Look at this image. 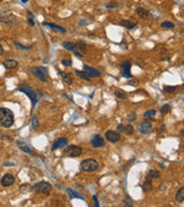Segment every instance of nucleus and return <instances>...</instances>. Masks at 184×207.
<instances>
[{
  "label": "nucleus",
  "mask_w": 184,
  "mask_h": 207,
  "mask_svg": "<svg viewBox=\"0 0 184 207\" xmlns=\"http://www.w3.org/2000/svg\"><path fill=\"white\" fill-rule=\"evenodd\" d=\"M170 106L169 105H164L161 108H160V113L162 114V115H165V114H167V113H169L170 112Z\"/></svg>",
  "instance_id": "7c9ffc66"
},
{
  "label": "nucleus",
  "mask_w": 184,
  "mask_h": 207,
  "mask_svg": "<svg viewBox=\"0 0 184 207\" xmlns=\"http://www.w3.org/2000/svg\"><path fill=\"white\" fill-rule=\"evenodd\" d=\"M62 46H63L66 50H68V51H70V52H74V54H75L77 58H83V54H81V53L77 51L76 45L73 44V43H70V41H63Z\"/></svg>",
  "instance_id": "ddd939ff"
},
{
  "label": "nucleus",
  "mask_w": 184,
  "mask_h": 207,
  "mask_svg": "<svg viewBox=\"0 0 184 207\" xmlns=\"http://www.w3.org/2000/svg\"><path fill=\"white\" fill-rule=\"evenodd\" d=\"M14 113L8 108H0V126L4 128H11L14 124Z\"/></svg>",
  "instance_id": "f257e3e1"
},
{
  "label": "nucleus",
  "mask_w": 184,
  "mask_h": 207,
  "mask_svg": "<svg viewBox=\"0 0 184 207\" xmlns=\"http://www.w3.org/2000/svg\"><path fill=\"white\" fill-rule=\"evenodd\" d=\"M121 68H122V76L126 77V78H131L132 76L130 74V68H131V62L130 61H123L122 65H121Z\"/></svg>",
  "instance_id": "4468645a"
},
{
  "label": "nucleus",
  "mask_w": 184,
  "mask_h": 207,
  "mask_svg": "<svg viewBox=\"0 0 184 207\" xmlns=\"http://www.w3.org/2000/svg\"><path fill=\"white\" fill-rule=\"evenodd\" d=\"M43 25H44V27H48V28H51L52 30H55V31H58V32H61V34L66 32V29H65V28H62V27H60V25H56V24H53V23L43 22Z\"/></svg>",
  "instance_id": "dca6fc26"
},
{
  "label": "nucleus",
  "mask_w": 184,
  "mask_h": 207,
  "mask_svg": "<svg viewBox=\"0 0 184 207\" xmlns=\"http://www.w3.org/2000/svg\"><path fill=\"white\" fill-rule=\"evenodd\" d=\"M53 1H60V0H53Z\"/></svg>",
  "instance_id": "49530a36"
},
{
  "label": "nucleus",
  "mask_w": 184,
  "mask_h": 207,
  "mask_svg": "<svg viewBox=\"0 0 184 207\" xmlns=\"http://www.w3.org/2000/svg\"><path fill=\"white\" fill-rule=\"evenodd\" d=\"M31 123H32V128L34 129H38V126H39V123H38V119H37V116H32V119H31Z\"/></svg>",
  "instance_id": "72a5a7b5"
},
{
  "label": "nucleus",
  "mask_w": 184,
  "mask_h": 207,
  "mask_svg": "<svg viewBox=\"0 0 184 207\" xmlns=\"http://www.w3.org/2000/svg\"><path fill=\"white\" fill-rule=\"evenodd\" d=\"M18 145L20 146V149L22 151H24V152H27V153H30L31 152V150L29 149V146H27L25 144H23L22 142H18Z\"/></svg>",
  "instance_id": "c756f323"
},
{
  "label": "nucleus",
  "mask_w": 184,
  "mask_h": 207,
  "mask_svg": "<svg viewBox=\"0 0 184 207\" xmlns=\"http://www.w3.org/2000/svg\"><path fill=\"white\" fill-rule=\"evenodd\" d=\"M4 67L6 68V69H15L16 67H18V62L16 60H13V59H9V60H6V61H4Z\"/></svg>",
  "instance_id": "f3484780"
},
{
  "label": "nucleus",
  "mask_w": 184,
  "mask_h": 207,
  "mask_svg": "<svg viewBox=\"0 0 184 207\" xmlns=\"http://www.w3.org/2000/svg\"><path fill=\"white\" fill-rule=\"evenodd\" d=\"M67 192H68V196L74 199V198H78V199H83L84 200V197L82 196V194H79L78 192H76V191H74L73 189H67Z\"/></svg>",
  "instance_id": "5701e85b"
},
{
  "label": "nucleus",
  "mask_w": 184,
  "mask_h": 207,
  "mask_svg": "<svg viewBox=\"0 0 184 207\" xmlns=\"http://www.w3.org/2000/svg\"><path fill=\"white\" fill-rule=\"evenodd\" d=\"M155 113H157V111H155V109H150V111H147V112L144 113V117H145V119L153 117V116L155 115Z\"/></svg>",
  "instance_id": "2f4dec72"
},
{
  "label": "nucleus",
  "mask_w": 184,
  "mask_h": 207,
  "mask_svg": "<svg viewBox=\"0 0 184 207\" xmlns=\"http://www.w3.org/2000/svg\"><path fill=\"white\" fill-rule=\"evenodd\" d=\"M92 198H93V200H94V206L99 207V201H98V199H97V196H93Z\"/></svg>",
  "instance_id": "a19ab883"
},
{
  "label": "nucleus",
  "mask_w": 184,
  "mask_h": 207,
  "mask_svg": "<svg viewBox=\"0 0 184 207\" xmlns=\"http://www.w3.org/2000/svg\"><path fill=\"white\" fill-rule=\"evenodd\" d=\"M2 53H4V47H2V45L0 44V55H1Z\"/></svg>",
  "instance_id": "c03bdc74"
},
{
  "label": "nucleus",
  "mask_w": 184,
  "mask_h": 207,
  "mask_svg": "<svg viewBox=\"0 0 184 207\" xmlns=\"http://www.w3.org/2000/svg\"><path fill=\"white\" fill-rule=\"evenodd\" d=\"M82 152H83L82 147H79L77 145H70V146H66L63 155L68 156V158H78L82 154Z\"/></svg>",
  "instance_id": "423d86ee"
},
{
  "label": "nucleus",
  "mask_w": 184,
  "mask_h": 207,
  "mask_svg": "<svg viewBox=\"0 0 184 207\" xmlns=\"http://www.w3.org/2000/svg\"><path fill=\"white\" fill-rule=\"evenodd\" d=\"M136 13H137V14H138V16H140L142 19H147V18L150 16L148 11L145 9V8H142V7L136 8Z\"/></svg>",
  "instance_id": "6ab92c4d"
},
{
  "label": "nucleus",
  "mask_w": 184,
  "mask_h": 207,
  "mask_svg": "<svg viewBox=\"0 0 184 207\" xmlns=\"http://www.w3.org/2000/svg\"><path fill=\"white\" fill-rule=\"evenodd\" d=\"M28 15H29V19H28V23H29L30 25H35V21H34V14H32L31 12H29V13H28Z\"/></svg>",
  "instance_id": "c9c22d12"
},
{
  "label": "nucleus",
  "mask_w": 184,
  "mask_h": 207,
  "mask_svg": "<svg viewBox=\"0 0 184 207\" xmlns=\"http://www.w3.org/2000/svg\"><path fill=\"white\" fill-rule=\"evenodd\" d=\"M0 1H2V0H0Z\"/></svg>",
  "instance_id": "de8ad7c7"
},
{
  "label": "nucleus",
  "mask_w": 184,
  "mask_h": 207,
  "mask_svg": "<svg viewBox=\"0 0 184 207\" xmlns=\"http://www.w3.org/2000/svg\"><path fill=\"white\" fill-rule=\"evenodd\" d=\"M153 188V184H152V180H148L146 178L145 182L142 184V189H143V192H150Z\"/></svg>",
  "instance_id": "412c9836"
},
{
  "label": "nucleus",
  "mask_w": 184,
  "mask_h": 207,
  "mask_svg": "<svg viewBox=\"0 0 184 207\" xmlns=\"http://www.w3.org/2000/svg\"><path fill=\"white\" fill-rule=\"evenodd\" d=\"M184 200V188H181L177 193H176V201L177 203H182Z\"/></svg>",
  "instance_id": "a878e982"
},
{
  "label": "nucleus",
  "mask_w": 184,
  "mask_h": 207,
  "mask_svg": "<svg viewBox=\"0 0 184 207\" xmlns=\"http://www.w3.org/2000/svg\"><path fill=\"white\" fill-rule=\"evenodd\" d=\"M30 70L34 76L40 79L41 82H46L48 79V70L45 67H32Z\"/></svg>",
  "instance_id": "39448f33"
},
{
  "label": "nucleus",
  "mask_w": 184,
  "mask_h": 207,
  "mask_svg": "<svg viewBox=\"0 0 184 207\" xmlns=\"http://www.w3.org/2000/svg\"><path fill=\"white\" fill-rule=\"evenodd\" d=\"M106 7H107V8H116V6H115V5H112V4H106Z\"/></svg>",
  "instance_id": "37998d69"
},
{
  "label": "nucleus",
  "mask_w": 184,
  "mask_h": 207,
  "mask_svg": "<svg viewBox=\"0 0 184 207\" xmlns=\"http://www.w3.org/2000/svg\"><path fill=\"white\" fill-rule=\"evenodd\" d=\"M115 97L119 98V99H127V98H128V94L126 93L123 90H116V91H115Z\"/></svg>",
  "instance_id": "bb28decb"
},
{
  "label": "nucleus",
  "mask_w": 184,
  "mask_h": 207,
  "mask_svg": "<svg viewBox=\"0 0 184 207\" xmlns=\"http://www.w3.org/2000/svg\"><path fill=\"white\" fill-rule=\"evenodd\" d=\"M119 24H120V25H122V27H124L126 29H129V30L135 29V28L137 27V24H136L135 22L127 21V20H122V21H120V23H119Z\"/></svg>",
  "instance_id": "a211bd4d"
},
{
  "label": "nucleus",
  "mask_w": 184,
  "mask_h": 207,
  "mask_svg": "<svg viewBox=\"0 0 184 207\" xmlns=\"http://www.w3.org/2000/svg\"><path fill=\"white\" fill-rule=\"evenodd\" d=\"M75 45H76L77 51H78L81 54H85V53H86V45H85L84 43L78 41V43H77V44H75Z\"/></svg>",
  "instance_id": "393cba45"
},
{
  "label": "nucleus",
  "mask_w": 184,
  "mask_h": 207,
  "mask_svg": "<svg viewBox=\"0 0 184 207\" xmlns=\"http://www.w3.org/2000/svg\"><path fill=\"white\" fill-rule=\"evenodd\" d=\"M99 168V163L94 159H85L81 162V170L90 173V171H96Z\"/></svg>",
  "instance_id": "7ed1b4c3"
},
{
  "label": "nucleus",
  "mask_w": 184,
  "mask_h": 207,
  "mask_svg": "<svg viewBox=\"0 0 184 207\" xmlns=\"http://www.w3.org/2000/svg\"><path fill=\"white\" fill-rule=\"evenodd\" d=\"M123 132H124L126 135H132V133H133V127H132L131 124H128V126L123 127Z\"/></svg>",
  "instance_id": "cd10ccee"
},
{
  "label": "nucleus",
  "mask_w": 184,
  "mask_h": 207,
  "mask_svg": "<svg viewBox=\"0 0 184 207\" xmlns=\"http://www.w3.org/2000/svg\"><path fill=\"white\" fill-rule=\"evenodd\" d=\"M61 63H62V66H65V67H70V66H72V60H70V59H63V60L61 61Z\"/></svg>",
  "instance_id": "f704fd0d"
},
{
  "label": "nucleus",
  "mask_w": 184,
  "mask_h": 207,
  "mask_svg": "<svg viewBox=\"0 0 184 207\" xmlns=\"http://www.w3.org/2000/svg\"><path fill=\"white\" fill-rule=\"evenodd\" d=\"M18 91H21V92H23L24 94H27L30 99H31V102H32V108L36 106L37 101H38V97H37V92L31 88V86H29V85H27V84H21L20 86L18 88Z\"/></svg>",
  "instance_id": "f03ea898"
},
{
  "label": "nucleus",
  "mask_w": 184,
  "mask_h": 207,
  "mask_svg": "<svg viewBox=\"0 0 184 207\" xmlns=\"http://www.w3.org/2000/svg\"><path fill=\"white\" fill-rule=\"evenodd\" d=\"M15 45L18 46V48H21V50H30L31 48V46H23V45H21L18 41H15Z\"/></svg>",
  "instance_id": "e433bc0d"
},
{
  "label": "nucleus",
  "mask_w": 184,
  "mask_h": 207,
  "mask_svg": "<svg viewBox=\"0 0 184 207\" xmlns=\"http://www.w3.org/2000/svg\"><path fill=\"white\" fill-rule=\"evenodd\" d=\"M123 127H124L123 124H119V126H117V131H119V132L123 131Z\"/></svg>",
  "instance_id": "79ce46f5"
},
{
  "label": "nucleus",
  "mask_w": 184,
  "mask_h": 207,
  "mask_svg": "<svg viewBox=\"0 0 184 207\" xmlns=\"http://www.w3.org/2000/svg\"><path fill=\"white\" fill-rule=\"evenodd\" d=\"M138 83H139V82H138V79H130L127 84H129V85H132V86H136V85H138Z\"/></svg>",
  "instance_id": "58836bf2"
},
{
  "label": "nucleus",
  "mask_w": 184,
  "mask_h": 207,
  "mask_svg": "<svg viewBox=\"0 0 184 207\" xmlns=\"http://www.w3.org/2000/svg\"><path fill=\"white\" fill-rule=\"evenodd\" d=\"M28 1H29V0H22V2H23V4H27Z\"/></svg>",
  "instance_id": "a18cd8bd"
},
{
  "label": "nucleus",
  "mask_w": 184,
  "mask_h": 207,
  "mask_svg": "<svg viewBox=\"0 0 184 207\" xmlns=\"http://www.w3.org/2000/svg\"><path fill=\"white\" fill-rule=\"evenodd\" d=\"M0 21L6 23V24H15L16 23V19L15 16H13L9 13H2L0 14Z\"/></svg>",
  "instance_id": "f8f14e48"
},
{
  "label": "nucleus",
  "mask_w": 184,
  "mask_h": 207,
  "mask_svg": "<svg viewBox=\"0 0 184 207\" xmlns=\"http://www.w3.org/2000/svg\"><path fill=\"white\" fill-rule=\"evenodd\" d=\"M83 70H85L90 77H91V76L92 77H100V76H101V73H100L99 70H97V69H94V68H92V67H89V66H86V65H83Z\"/></svg>",
  "instance_id": "2eb2a0df"
},
{
  "label": "nucleus",
  "mask_w": 184,
  "mask_h": 207,
  "mask_svg": "<svg viewBox=\"0 0 184 207\" xmlns=\"http://www.w3.org/2000/svg\"><path fill=\"white\" fill-rule=\"evenodd\" d=\"M105 138L110 142V143H117L121 139V135L119 131H113V130H108L105 133Z\"/></svg>",
  "instance_id": "6e6552de"
},
{
  "label": "nucleus",
  "mask_w": 184,
  "mask_h": 207,
  "mask_svg": "<svg viewBox=\"0 0 184 207\" xmlns=\"http://www.w3.org/2000/svg\"><path fill=\"white\" fill-rule=\"evenodd\" d=\"M177 90V86H165L164 88V92L165 93H173Z\"/></svg>",
  "instance_id": "c85d7f7f"
},
{
  "label": "nucleus",
  "mask_w": 184,
  "mask_h": 207,
  "mask_svg": "<svg viewBox=\"0 0 184 207\" xmlns=\"http://www.w3.org/2000/svg\"><path fill=\"white\" fill-rule=\"evenodd\" d=\"M32 190L37 191L38 193L48 194V193H51V191H52V185H51L50 182L41 181V182H38L36 184H34V185H32Z\"/></svg>",
  "instance_id": "20e7f679"
},
{
  "label": "nucleus",
  "mask_w": 184,
  "mask_h": 207,
  "mask_svg": "<svg viewBox=\"0 0 184 207\" xmlns=\"http://www.w3.org/2000/svg\"><path fill=\"white\" fill-rule=\"evenodd\" d=\"M59 74H60V76L62 77L63 83H66V84H68V85H70V84L73 83V78L70 77L69 74H67V73H62V72H60Z\"/></svg>",
  "instance_id": "b1692460"
},
{
  "label": "nucleus",
  "mask_w": 184,
  "mask_h": 207,
  "mask_svg": "<svg viewBox=\"0 0 184 207\" xmlns=\"http://www.w3.org/2000/svg\"><path fill=\"white\" fill-rule=\"evenodd\" d=\"M124 205L126 206H132V203H131V199L130 198H126V200H124Z\"/></svg>",
  "instance_id": "ea45409f"
},
{
  "label": "nucleus",
  "mask_w": 184,
  "mask_h": 207,
  "mask_svg": "<svg viewBox=\"0 0 184 207\" xmlns=\"http://www.w3.org/2000/svg\"><path fill=\"white\" fill-rule=\"evenodd\" d=\"M14 182H15V177H14L12 174H5V175L2 176V178H1V181H0L1 185L5 187V188L13 185Z\"/></svg>",
  "instance_id": "9d476101"
},
{
  "label": "nucleus",
  "mask_w": 184,
  "mask_h": 207,
  "mask_svg": "<svg viewBox=\"0 0 184 207\" xmlns=\"http://www.w3.org/2000/svg\"><path fill=\"white\" fill-rule=\"evenodd\" d=\"M136 120V113H131L128 115V122H133Z\"/></svg>",
  "instance_id": "4c0bfd02"
},
{
  "label": "nucleus",
  "mask_w": 184,
  "mask_h": 207,
  "mask_svg": "<svg viewBox=\"0 0 184 207\" xmlns=\"http://www.w3.org/2000/svg\"><path fill=\"white\" fill-rule=\"evenodd\" d=\"M75 74L78 76L79 78H83L84 81H88V82H89V81L91 79V77L88 75V73H86L85 70H75Z\"/></svg>",
  "instance_id": "4be33fe9"
},
{
  "label": "nucleus",
  "mask_w": 184,
  "mask_h": 207,
  "mask_svg": "<svg viewBox=\"0 0 184 207\" xmlns=\"http://www.w3.org/2000/svg\"><path fill=\"white\" fill-rule=\"evenodd\" d=\"M91 144H92V147H94V149H100V147L105 146V139H104V137H101L100 135H94L91 138Z\"/></svg>",
  "instance_id": "1a4fd4ad"
},
{
  "label": "nucleus",
  "mask_w": 184,
  "mask_h": 207,
  "mask_svg": "<svg viewBox=\"0 0 184 207\" xmlns=\"http://www.w3.org/2000/svg\"><path fill=\"white\" fill-rule=\"evenodd\" d=\"M137 129H138V131L140 132V133H143V135H150L151 131H152V123L148 122V121H143V122H140L138 124Z\"/></svg>",
  "instance_id": "0eeeda50"
},
{
  "label": "nucleus",
  "mask_w": 184,
  "mask_h": 207,
  "mask_svg": "<svg viewBox=\"0 0 184 207\" xmlns=\"http://www.w3.org/2000/svg\"><path fill=\"white\" fill-rule=\"evenodd\" d=\"M159 177H160V173L158 170L150 169L147 171L146 178H148V180H155V178H159Z\"/></svg>",
  "instance_id": "aec40b11"
},
{
  "label": "nucleus",
  "mask_w": 184,
  "mask_h": 207,
  "mask_svg": "<svg viewBox=\"0 0 184 207\" xmlns=\"http://www.w3.org/2000/svg\"><path fill=\"white\" fill-rule=\"evenodd\" d=\"M68 145V139L66 137H61L59 139H56L53 145H52V151L59 150V149H62V147H66Z\"/></svg>",
  "instance_id": "9b49d317"
},
{
  "label": "nucleus",
  "mask_w": 184,
  "mask_h": 207,
  "mask_svg": "<svg viewBox=\"0 0 184 207\" xmlns=\"http://www.w3.org/2000/svg\"><path fill=\"white\" fill-rule=\"evenodd\" d=\"M161 27L165 28V29H173V28H174V24H173L171 22L166 21V22H162V23H161Z\"/></svg>",
  "instance_id": "473e14b6"
}]
</instances>
